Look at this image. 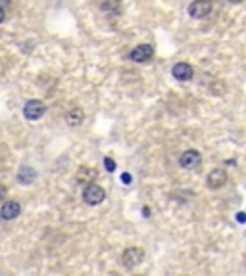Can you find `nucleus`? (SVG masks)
Returning a JSON list of instances; mask_svg holds the SVG:
<instances>
[{
    "mask_svg": "<svg viewBox=\"0 0 246 276\" xmlns=\"http://www.w3.org/2000/svg\"><path fill=\"white\" fill-rule=\"evenodd\" d=\"M83 199H85L88 205L102 204L104 199H106V190H104L102 186L95 184V182H91V184H87V188L83 190Z\"/></svg>",
    "mask_w": 246,
    "mask_h": 276,
    "instance_id": "f257e3e1",
    "label": "nucleus"
},
{
    "mask_svg": "<svg viewBox=\"0 0 246 276\" xmlns=\"http://www.w3.org/2000/svg\"><path fill=\"white\" fill-rule=\"evenodd\" d=\"M212 8H214L212 0H194L189 6V16L194 17V19H204L212 14Z\"/></svg>",
    "mask_w": 246,
    "mask_h": 276,
    "instance_id": "f03ea898",
    "label": "nucleus"
},
{
    "mask_svg": "<svg viewBox=\"0 0 246 276\" xmlns=\"http://www.w3.org/2000/svg\"><path fill=\"white\" fill-rule=\"evenodd\" d=\"M144 259V252L141 247H127L123 255H121V265L125 268H133L137 265H141Z\"/></svg>",
    "mask_w": 246,
    "mask_h": 276,
    "instance_id": "7ed1b4c3",
    "label": "nucleus"
},
{
    "mask_svg": "<svg viewBox=\"0 0 246 276\" xmlns=\"http://www.w3.org/2000/svg\"><path fill=\"white\" fill-rule=\"evenodd\" d=\"M44 113H47V106H44V102H40V100H29V102L25 104V108H24L25 119L37 121V119H40Z\"/></svg>",
    "mask_w": 246,
    "mask_h": 276,
    "instance_id": "20e7f679",
    "label": "nucleus"
},
{
    "mask_svg": "<svg viewBox=\"0 0 246 276\" xmlns=\"http://www.w3.org/2000/svg\"><path fill=\"white\" fill-rule=\"evenodd\" d=\"M200 163H202V156H200V152H196V150L183 152L181 158H179V165H181L183 169H189V171L196 169Z\"/></svg>",
    "mask_w": 246,
    "mask_h": 276,
    "instance_id": "39448f33",
    "label": "nucleus"
},
{
    "mask_svg": "<svg viewBox=\"0 0 246 276\" xmlns=\"http://www.w3.org/2000/svg\"><path fill=\"white\" fill-rule=\"evenodd\" d=\"M19 215H21V205H19V202L8 199V202H4L2 207H0V217H2L4 221H14Z\"/></svg>",
    "mask_w": 246,
    "mask_h": 276,
    "instance_id": "423d86ee",
    "label": "nucleus"
},
{
    "mask_svg": "<svg viewBox=\"0 0 246 276\" xmlns=\"http://www.w3.org/2000/svg\"><path fill=\"white\" fill-rule=\"evenodd\" d=\"M152 56H154V48L150 44H139V46H135L131 50L129 58H131V62L135 63H146Z\"/></svg>",
    "mask_w": 246,
    "mask_h": 276,
    "instance_id": "0eeeda50",
    "label": "nucleus"
},
{
    "mask_svg": "<svg viewBox=\"0 0 246 276\" xmlns=\"http://www.w3.org/2000/svg\"><path fill=\"white\" fill-rule=\"evenodd\" d=\"M171 75H173L177 81H191L192 75H194V69H192L191 63L187 62H179L173 65V69H171Z\"/></svg>",
    "mask_w": 246,
    "mask_h": 276,
    "instance_id": "6e6552de",
    "label": "nucleus"
},
{
    "mask_svg": "<svg viewBox=\"0 0 246 276\" xmlns=\"http://www.w3.org/2000/svg\"><path fill=\"white\" fill-rule=\"evenodd\" d=\"M223 184H227V171L221 167H215L208 174V186L210 188H221Z\"/></svg>",
    "mask_w": 246,
    "mask_h": 276,
    "instance_id": "1a4fd4ad",
    "label": "nucleus"
},
{
    "mask_svg": "<svg viewBox=\"0 0 246 276\" xmlns=\"http://www.w3.org/2000/svg\"><path fill=\"white\" fill-rule=\"evenodd\" d=\"M96 177H98V173H96L95 167H87V165L79 167V169H77V174H75L77 182H83V184H91V182H95Z\"/></svg>",
    "mask_w": 246,
    "mask_h": 276,
    "instance_id": "9d476101",
    "label": "nucleus"
},
{
    "mask_svg": "<svg viewBox=\"0 0 246 276\" xmlns=\"http://www.w3.org/2000/svg\"><path fill=\"white\" fill-rule=\"evenodd\" d=\"M35 179H37V171L33 167H21L17 171V182L24 186H29L31 182H35Z\"/></svg>",
    "mask_w": 246,
    "mask_h": 276,
    "instance_id": "9b49d317",
    "label": "nucleus"
},
{
    "mask_svg": "<svg viewBox=\"0 0 246 276\" xmlns=\"http://www.w3.org/2000/svg\"><path fill=\"white\" fill-rule=\"evenodd\" d=\"M121 0H102L100 2V10L108 16H119L121 14Z\"/></svg>",
    "mask_w": 246,
    "mask_h": 276,
    "instance_id": "f8f14e48",
    "label": "nucleus"
},
{
    "mask_svg": "<svg viewBox=\"0 0 246 276\" xmlns=\"http://www.w3.org/2000/svg\"><path fill=\"white\" fill-rule=\"evenodd\" d=\"M65 121L70 123L72 127H77V125H81L83 121H85V111L81 110V108H73L68 115H65Z\"/></svg>",
    "mask_w": 246,
    "mask_h": 276,
    "instance_id": "ddd939ff",
    "label": "nucleus"
},
{
    "mask_svg": "<svg viewBox=\"0 0 246 276\" xmlns=\"http://www.w3.org/2000/svg\"><path fill=\"white\" fill-rule=\"evenodd\" d=\"M104 167H106L110 173H114V171H116V161L111 158H104Z\"/></svg>",
    "mask_w": 246,
    "mask_h": 276,
    "instance_id": "4468645a",
    "label": "nucleus"
},
{
    "mask_svg": "<svg viewBox=\"0 0 246 276\" xmlns=\"http://www.w3.org/2000/svg\"><path fill=\"white\" fill-rule=\"evenodd\" d=\"M131 181H133V177H131L129 173L121 174V182H125V184H131Z\"/></svg>",
    "mask_w": 246,
    "mask_h": 276,
    "instance_id": "2eb2a0df",
    "label": "nucleus"
},
{
    "mask_svg": "<svg viewBox=\"0 0 246 276\" xmlns=\"http://www.w3.org/2000/svg\"><path fill=\"white\" fill-rule=\"evenodd\" d=\"M6 194H8L6 186H2V184H0V202H2V199H6Z\"/></svg>",
    "mask_w": 246,
    "mask_h": 276,
    "instance_id": "dca6fc26",
    "label": "nucleus"
},
{
    "mask_svg": "<svg viewBox=\"0 0 246 276\" xmlns=\"http://www.w3.org/2000/svg\"><path fill=\"white\" fill-rule=\"evenodd\" d=\"M10 4H12V0H0V8H6Z\"/></svg>",
    "mask_w": 246,
    "mask_h": 276,
    "instance_id": "f3484780",
    "label": "nucleus"
},
{
    "mask_svg": "<svg viewBox=\"0 0 246 276\" xmlns=\"http://www.w3.org/2000/svg\"><path fill=\"white\" fill-rule=\"evenodd\" d=\"M237 221L238 222H244V213H237Z\"/></svg>",
    "mask_w": 246,
    "mask_h": 276,
    "instance_id": "a211bd4d",
    "label": "nucleus"
},
{
    "mask_svg": "<svg viewBox=\"0 0 246 276\" xmlns=\"http://www.w3.org/2000/svg\"><path fill=\"white\" fill-rule=\"evenodd\" d=\"M4 21V8H0V23Z\"/></svg>",
    "mask_w": 246,
    "mask_h": 276,
    "instance_id": "6ab92c4d",
    "label": "nucleus"
},
{
    "mask_svg": "<svg viewBox=\"0 0 246 276\" xmlns=\"http://www.w3.org/2000/svg\"><path fill=\"white\" fill-rule=\"evenodd\" d=\"M227 2H233V4H240L242 0H227Z\"/></svg>",
    "mask_w": 246,
    "mask_h": 276,
    "instance_id": "aec40b11",
    "label": "nucleus"
}]
</instances>
